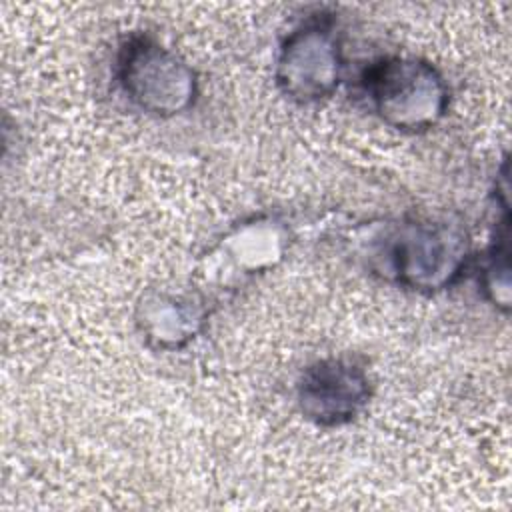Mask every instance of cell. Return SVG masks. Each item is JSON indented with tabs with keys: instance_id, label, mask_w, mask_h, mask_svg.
Wrapping results in <instances>:
<instances>
[{
	"instance_id": "277c9868",
	"label": "cell",
	"mask_w": 512,
	"mask_h": 512,
	"mask_svg": "<svg viewBox=\"0 0 512 512\" xmlns=\"http://www.w3.org/2000/svg\"><path fill=\"white\" fill-rule=\"evenodd\" d=\"M342 40L330 14H314L282 40L274 78L280 92L298 102L314 104L330 98L342 80Z\"/></svg>"
},
{
	"instance_id": "52a82bcc",
	"label": "cell",
	"mask_w": 512,
	"mask_h": 512,
	"mask_svg": "<svg viewBox=\"0 0 512 512\" xmlns=\"http://www.w3.org/2000/svg\"><path fill=\"white\" fill-rule=\"evenodd\" d=\"M508 210L502 214V220L496 224V236L488 248L482 272L480 286L488 302L504 312L510 308V248H508V230H510Z\"/></svg>"
},
{
	"instance_id": "7a4b0ae2",
	"label": "cell",
	"mask_w": 512,
	"mask_h": 512,
	"mask_svg": "<svg viewBox=\"0 0 512 512\" xmlns=\"http://www.w3.org/2000/svg\"><path fill=\"white\" fill-rule=\"evenodd\" d=\"M114 74L124 96L156 118L184 114L198 96L194 68L150 34L138 32L120 44Z\"/></svg>"
},
{
	"instance_id": "5b68a950",
	"label": "cell",
	"mask_w": 512,
	"mask_h": 512,
	"mask_svg": "<svg viewBox=\"0 0 512 512\" xmlns=\"http://www.w3.org/2000/svg\"><path fill=\"white\" fill-rule=\"evenodd\" d=\"M368 400V372L348 356H330L310 364L296 388L302 416L322 428L350 424L362 414Z\"/></svg>"
},
{
	"instance_id": "8992f818",
	"label": "cell",
	"mask_w": 512,
	"mask_h": 512,
	"mask_svg": "<svg viewBox=\"0 0 512 512\" xmlns=\"http://www.w3.org/2000/svg\"><path fill=\"white\" fill-rule=\"evenodd\" d=\"M206 320V306L192 294L152 292L138 304V326L144 338L162 350L188 344Z\"/></svg>"
},
{
	"instance_id": "3957f363",
	"label": "cell",
	"mask_w": 512,
	"mask_h": 512,
	"mask_svg": "<svg viewBox=\"0 0 512 512\" xmlns=\"http://www.w3.org/2000/svg\"><path fill=\"white\" fill-rule=\"evenodd\" d=\"M468 258L466 234L446 222L400 224L384 242V272L400 286L426 294L452 286Z\"/></svg>"
},
{
	"instance_id": "6da1fadb",
	"label": "cell",
	"mask_w": 512,
	"mask_h": 512,
	"mask_svg": "<svg viewBox=\"0 0 512 512\" xmlns=\"http://www.w3.org/2000/svg\"><path fill=\"white\" fill-rule=\"evenodd\" d=\"M360 84L374 114L400 132L430 130L448 112L450 90L444 76L416 56H382L366 66Z\"/></svg>"
}]
</instances>
